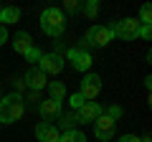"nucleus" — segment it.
Returning a JSON list of instances; mask_svg holds the SVG:
<instances>
[{"label": "nucleus", "mask_w": 152, "mask_h": 142, "mask_svg": "<svg viewBox=\"0 0 152 142\" xmlns=\"http://www.w3.org/2000/svg\"><path fill=\"white\" fill-rule=\"evenodd\" d=\"M36 137H38V142H58L61 132L56 130L53 124H48V122H41V124L36 127Z\"/></svg>", "instance_id": "obj_12"}, {"label": "nucleus", "mask_w": 152, "mask_h": 142, "mask_svg": "<svg viewBox=\"0 0 152 142\" xmlns=\"http://www.w3.org/2000/svg\"><path fill=\"white\" fill-rule=\"evenodd\" d=\"M23 89H26V81L23 79H15V94H20Z\"/></svg>", "instance_id": "obj_27"}, {"label": "nucleus", "mask_w": 152, "mask_h": 142, "mask_svg": "<svg viewBox=\"0 0 152 142\" xmlns=\"http://www.w3.org/2000/svg\"><path fill=\"white\" fill-rule=\"evenodd\" d=\"M26 112V99L20 94H10V97L0 99V122L3 124H15Z\"/></svg>", "instance_id": "obj_1"}, {"label": "nucleus", "mask_w": 152, "mask_h": 142, "mask_svg": "<svg viewBox=\"0 0 152 142\" xmlns=\"http://www.w3.org/2000/svg\"><path fill=\"white\" fill-rule=\"evenodd\" d=\"M117 142H140V137H134V135H124V137H119Z\"/></svg>", "instance_id": "obj_25"}, {"label": "nucleus", "mask_w": 152, "mask_h": 142, "mask_svg": "<svg viewBox=\"0 0 152 142\" xmlns=\"http://www.w3.org/2000/svg\"><path fill=\"white\" fill-rule=\"evenodd\" d=\"M20 20V10L18 8H0V26L3 23H15Z\"/></svg>", "instance_id": "obj_14"}, {"label": "nucleus", "mask_w": 152, "mask_h": 142, "mask_svg": "<svg viewBox=\"0 0 152 142\" xmlns=\"http://www.w3.org/2000/svg\"><path fill=\"white\" fill-rule=\"evenodd\" d=\"M76 114H79V119H81V124H84V122H96L99 117L104 114V109L96 102H84V107L76 109Z\"/></svg>", "instance_id": "obj_11"}, {"label": "nucleus", "mask_w": 152, "mask_h": 142, "mask_svg": "<svg viewBox=\"0 0 152 142\" xmlns=\"http://www.w3.org/2000/svg\"><path fill=\"white\" fill-rule=\"evenodd\" d=\"M109 31H112V36H117V38L132 41V38H137V33H140V20H137V18H122V20L112 23Z\"/></svg>", "instance_id": "obj_3"}, {"label": "nucleus", "mask_w": 152, "mask_h": 142, "mask_svg": "<svg viewBox=\"0 0 152 142\" xmlns=\"http://www.w3.org/2000/svg\"><path fill=\"white\" fill-rule=\"evenodd\" d=\"M48 91H51V99L61 102V99H64V94H66V86H64L61 81H51V84H48Z\"/></svg>", "instance_id": "obj_16"}, {"label": "nucleus", "mask_w": 152, "mask_h": 142, "mask_svg": "<svg viewBox=\"0 0 152 142\" xmlns=\"http://www.w3.org/2000/svg\"><path fill=\"white\" fill-rule=\"evenodd\" d=\"M66 56H69L71 66H74L76 71H89V69H91V53H89V51L69 48V51H66Z\"/></svg>", "instance_id": "obj_8"}, {"label": "nucleus", "mask_w": 152, "mask_h": 142, "mask_svg": "<svg viewBox=\"0 0 152 142\" xmlns=\"http://www.w3.org/2000/svg\"><path fill=\"white\" fill-rule=\"evenodd\" d=\"M64 10L66 13H76V10H79V0H66V3H64Z\"/></svg>", "instance_id": "obj_23"}, {"label": "nucleus", "mask_w": 152, "mask_h": 142, "mask_svg": "<svg viewBox=\"0 0 152 142\" xmlns=\"http://www.w3.org/2000/svg\"><path fill=\"white\" fill-rule=\"evenodd\" d=\"M41 28H43L46 36H51V38H61L66 31V15L61 8H46L43 13H41Z\"/></svg>", "instance_id": "obj_2"}, {"label": "nucleus", "mask_w": 152, "mask_h": 142, "mask_svg": "<svg viewBox=\"0 0 152 142\" xmlns=\"http://www.w3.org/2000/svg\"><path fill=\"white\" fill-rule=\"evenodd\" d=\"M58 142H86V137H84V132H76V130H71V132H64Z\"/></svg>", "instance_id": "obj_17"}, {"label": "nucleus", "mask_w": 152, "mask_h": 142, "mask_svg": "<svg viewBox=\"0 0 152 142\" xmlns=\"http://www.w3.org/2000/svg\"><path fill=\"white\" fill-rule=\"evenodd\" d=\"M5 41H8V28H5V26H0V46L5 43Z\"/></svg>", "instance_id": "obj_26"}, {"label": "nucleus", "mask_w": 152, "mask_h": 142, "mask_svg": "<svg viewBox=\"0 0 152 142\" xmlns=\"http://www.w3.org/2000/svg\"><path fill=\"white\" fill-rule=\"evenodd\" d=\"M38 114L43 117V122H56L58 119L61 114H64V112H61V102H56V99H43V102H38Z\"/></svg>", "instance_id": "obj_5"}, {"label": "nucleus", "mask_w": 152, "mask_h": 142, "mask_svg": "<svg viewBox=\"0 0 152 142\" xmlns=\"http://www.w3.org/2000/svg\"><path fill=\"white\" fill-rule=\"evenodd\" d=\"M41 56H43V53H41V48H38V46H33V48L26 53V59L31 61V64H38V61H41Z\"/></svg>", "instance_id": "obj_22"}, {"label": "nucleus", "mask_w": 152, "mask_h": 142, "mask_svg": "<svg viewBox=\"0 0 152 142\" xmlns=\"http://www.w3.org/2000/svg\"><path fill=\"white\" fill-rule=\"evenodd\" d=\"M152 23V8L150 5H142L140 10V26H150Z\"/></svg>", "instance_id": "obj_18"}, {"label": "nucleus", "mask_w": 152, "mask_h": 142, "mask_svg": "<svg viewBox=\"0 0 152 142\" xmlns=\"http://www.w3.org/2000/svg\"><path fill=\"white\" fill-rule=\"evenodd\" d=\"M28 102H33V104L41 102V99H38V91H28Z\"/></svg>", "instance_id": "obj_28"}, {"label": "nucleus", "mask_w": 152, "mask_h": 142, "mask_svg": "<svg viewBox=\"0 0 152 142\" xmlns=\"http://www.w3.org/2000/svg\"><path fill=\"white\" fill-rule=\"evenodd\" d=\"M84 13H86L89 18H96L99 15V3H96V0H89L86 5H84Z\"/></svg>", "instance_id": "obj_20"}, {"label": "nucleus", "mask_w": 152, "mask_h": 142, "mask_svg": "<svg viewBox=\"0 0 152 142\" xmlns=\"http://www.w3.org/2000/svg\"><path fill=\"white\" fill-rule=\"evenodd\" d=\"M58 119H61V127H64L66 132H71L76 124H81V119H79V114H76V112H69V114H61Z\"/></svg>", "instance_id": "obj_15"}, {"label": "nucleus", "mask_w": 152, "mask_h": 142, "mask_svg": "<svg viewBox=\"0 0 152 142\" xmlns=\"http://www.w3.org/2000/svg\"><path fill=\"white\" fill-rule=\"evenodd\" d=\"M104 114H107L109 119H114V122H117V119L122 117V107H117V104H112V107H107V109H104Z\"/></svg>", "instance_id": "obj_21"}, {"label": "nucleus", "mask_w": 152, "mask_h": 142, "mask_svg": "<svg viewBox=\"0 0 152 142\" xmlns=\"http://www.w3.org/2000/svg\"><path fill=\"white\" fill-rule=\"evenodd\" d=\"M84 102H86V99H84L81 94H71V97H69V104H71V112H76V109H81V107H84Z\"/></svg>", "instance_id": "obj_19"}, {"label": "nucleus", "mask_w": 152, "mask_h": 142, "mask_svg": "<svg viewBox=\"0 0 152 142\" xmlns=\"http://www.w3.org/2000/svg\"><path fill=\"white\" fill-rule=\"evenodd\" d=\"M137 36H140V38H150V36H152V28L150 26H140V33H137Z\"/></svg>", "instance_id": "obj_24"}, {"label": "nucleus", "mask_w": 152, "mask_h": 142, "mask_svg": "<svg viewBox=\"0 0 152 142\" xmlns=\"http://www.w3.org/2000/svg\"><path fill=\"white\" fill-rule=\"evenodd\" d=\"M23 81H26V86H31V91H41L43 86H48V81H46V74L41 69H28V74L23 76Z\"/></svg>", "instance_id": "obj_10"}, {"label": "nucleus", "mask_w": 152, "mask_h": 142, "mask_svg": "<svg viewBox=\"0 0 152 142\" xmlns=\"http://www.w3.org/2000/svg\"><path fill=\"white\" fill-rule=\"evenodd\" d=\"M31 48H33V38H31V33H26V31L15 33V38H13V51H15V53H20V56H26Z\"/></svg>", "instance_id": "obj_13"}, {"label": "nucleus", "mask_w": 152, "mask_h": 142, "mask_svg": "<svg viewBox=\"0 0 152 142\" xmlns=\"http://www.w3.org/2000/svg\"><path fill=\"white\" fill-rule=\"evenodd\" d=\"M99 91H102V79L96 76V74H86L81 81V97L86 99V102H94V99L99 97Z\"/></svg>", "instance_id": "obj_6"}, {"label": "nucleus", "mask_w": 152, "mask_h": 142, "mask_svg": "<svg viewBox=\"0 0 152 142\" xmlns=\"http://www.w3.org/2000/svg\"><path fill=\"white\" fill-rule=\"evenodd\" d=\"M114 127H117V122H114V119H109L107 114H102L96 122H94V135H96V140L109 142V140L114 137Z\"/></svg>", "instance_id": "obj_7"}, {"label": "nucleus", "mask_w": 152, "mask_h": 142, "mask_svg": "<svg viewBox=\"0 0 152 142\" xmlns=\"http://www.w3.org/2000/svg\"><path fill=\"white\" fill-rule=\"evenodd\" d=\"M38 64H41V71H43V74H58V71L64 69V56H61L58 51H53V53H43Z\"/></svg>", "instance_id": "obj_9"}, {"label": "nucleus", "mask_w": 152, "mask_h": 142, "mask_svg": "<svg viewBox=\"0 0 152 142\" xmlns=\"http://www.w3.org/2000/svg\"><path fill=\"white\" fill-rule=\"evenodd\" d=\"M112 38L114 36H112V31H109V26H91L81 41L86 46H107Z\"/></svg>", "instance_id": "obj_4"}]
</instances>
